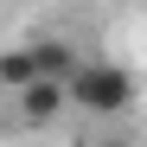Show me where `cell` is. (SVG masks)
<instances>
[{
    "label": "cell",
    "instance_id": "obj_1",
    "mask_svg": "<svg viewBox=\"0 0 147 147\" xmlns=\"http://www.w3.org/2000/svg\"><path fill=\"white\" fill-rule=\"evenodd\" d=\"M64 90H70V102L90 109V115H121V109L141 96L134 70H128V64H115V58H83V64H70Z\"/></svg>",
    "mask_w": 147,
    "mask_h": 147
},
{
    "label": "cell",
    "instance_id": "obj_2",
    "mask_svg": "<svg viewBox=\"0 0 147 147\" xmlns=\"http://www.w3.org/2000/svg\"><path fill=\"white\" fill-rule=\"evenodd\" d=\"M13 96H19V115H26L32 128H45V121H58V115L70 109V90H64V77H26Z\"/></svg>",
    "mask_w": 147,
    "mask_h": 147
},
{
    "label": "cell",
    "instance_id": "obj_3",
    "mask_svg": "<svg viewBox=\"0 0 147 147\" xmlns=\"http://www.w3.org/2000/svg\"><path fill=\"white\" fill-rule=\"evenodd\" d=\"M26 77H38V64H32V38H26V45H13V51L0 58V90H19Z\"/></svg>",
    "mask_w": 147,
    "mask_h": 147
}]
</instances>
